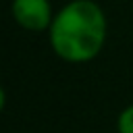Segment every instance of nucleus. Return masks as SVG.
Listing matches in <instances>:
<instances>
[{"mask_svg": "<svg viewBox=\"0 0 133 133\" xmlns=\"http://www.w3.org/2000/svg\"><path fill=\"white\" fill-rule=\"evenodd\" d=\"M106 35V12L96 0H69L56 10L48 29L52 52L69 64H83L98 58Z\"/></svg>", "mask_w": 133, "mask_h": 133, "instance_id": "f257e3e1", "label": "nucleus"}, {"mask_svg": "<svg viewBox=\"0 0 133 133\" xmlns=\"http://www.w3.org/2000/svg\"><path fill=\"white\" fill-rule=\"evenodd\" d=\"M10 15L21 29L31 33H42L50 29L56 10L52 8L50 0H12Z\"/></svg>", "mask_w": 133, "mask_h": 133, "instance_id": "f03ea898", "label": "nucleus"}, {"mask_svg": "<svg viewBox=\"0 0 133 133\" xmlns=\"http://www.w3.org/2000/svg\"><path fill=\"white\" fill-rule=\"evenodd\" d=\"M116 133H133V104L125 106L116 116Z\"/></svg>", "mask_w": 133, "mask_h": 133, "instance_id": "7ed1b4c3", "label": "nucleus"}, {"mask_svg": "<svg viewBox=\"0 0 133 133\" xmlns=\"http://www.w3.org/2000/svg\"><path fill=\"white\" fill-rule=\"evenodd\" d=\"M4 106H6V91H4V87L0 85V112L4 110Z\"/></svg>", "mask_w": 133, "mask_h": 133, "instance_id": "20e7f679", "label": "nucleus"}]
</instances>
